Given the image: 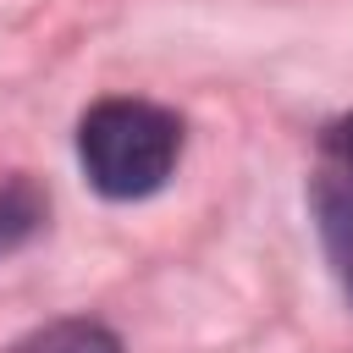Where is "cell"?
Here are the masks:
<instances>
[{"label":"cell","mask_w":353,"mask_h":353,"mask_svg":"<svg viewBox=\"0 0 353 353\" xmlns=\"http://www.w3.org/2000/svg\"><path fill=\"white\" fill-rule=\"evenodd\" d=\"M182 154V121L149 99H99L77 121L83 176L105 199H149Z\"/></svg>","instance_id":"obj_1"},{"label":"cell","mask_w":353,"mask_h":353,"mask_svg":"<svg viewBox=\"0 0 353 353\" xmlns=\"http://www.w3.org/2000/svg\"><path fill=\"white\" fill-rule=\"evenodd\" d=\"M309 210H314V226H320L325 259H331L342 292L353 298V176L325 165V171L314 176V188H309Z\"/></svg>","instance_id":"obj_2"},{"label":"cell","mask_w":353,"mask_h":353,"mask_svg":"<svg viewBox=\"0 0 353 353\" xmlns=\"http://www.w3.org/2000/svg\"><path fill=\"white\" fill-rule=\"evenodd\" d=\"M6 353H121V336L99 320H50L39 331H28L22 342H11Z\"/></svg>","instance_id":"obj_3"},{"label":"cell","mask_w":353,"mask_h":353,"mask_svg":"<svg viewBox=\"0 0 353 353\" xmlns=\"http://www.w3.org/2000/svg\"><path fill=\"white\" fill-rule=\"evenodd\" d=\"M50 199L39 193L33 176H0V259L17 254L39 226H44Z\"/></svg>","instance_id":"obj_4"},{"label":"cell","mask_w":353,"mask_h":353,"mask_svg":"<svg viewBox=\"0 0 353 353\" xmlns=\"http://www.w3.org/2000/svg\"><path fill=\"white\" fill-rule=\"evenodd\" d=\"M320 149H325V160H331V171H347V176H353V116H336V121L325 127V138H320Z\"/></svg>","instance_id":"obj_5"}]
</instances>
